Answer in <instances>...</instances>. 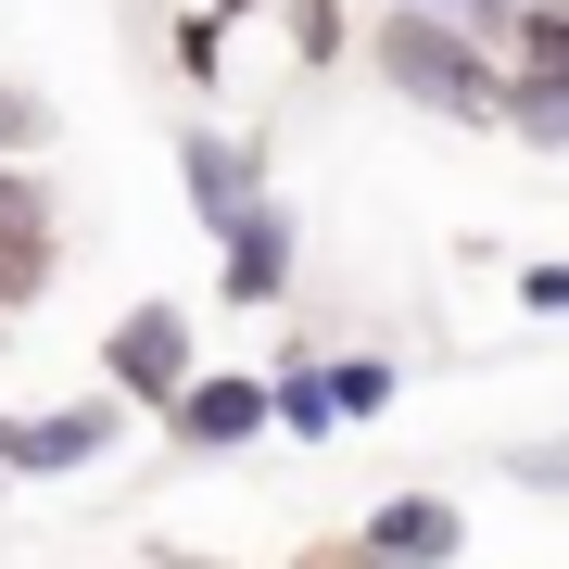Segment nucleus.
Segmentation results:
<instances>
[{
  "label": "nucleus",
  "instance_id": "f257e3e1",
  "mask_svg": "<svg viewBox=\"0 0 569 569\" xmlns=\"http://www.w3.org/2000/svg\"><path fill=\"white\" fill-rule=\"evenodd\" d=\"M367 77H380L392 102H418L430 127H493V102H507V51L468 39V26L430 13V0H380V26H367Z\"/></svg>",
  "mask_w": 569,
  "mask_h": 569
},
{
  "label": "nucleus",
  "instance_id": "f03ea898",
  "mask_svg": "<svg viewBox=\"0 0 569 569\" xmlns=\"http://www.w3.org/2000/svg\"><path fill=\"white\" fill-rule=\"evenodd\" d=\"M152 430H164V456H203V468L279 443V430H266V367H190V380L152 406Z\"/></svg>",
  "mask_w": 569,
  "mask_h": 569
},
{
  "label": "nucleus",
  "instance_id": "7ed1b4c3",
  "mask_svg": "<svg viewBox=\"0 0 569 569\" xmlns=\"http://www.w3.org/2000/svg\"><path fill=\"white\" fill-rule=\"evenodd\" d=\"M190 367H203V329H190V305H164V291H152V305H127V317L102 329V392H114L127 418H152Z\"/></svg>",
  "mask_w": 569,
  "mask_h": 569
},
{
  "label": "nucleus",
  "instance_id": "20e7f679",
  "mask_svg": "<svg viewBox=\"0 0 569 569\" xmlns=\"http://www.w3.org/2000/svg\"><path fill=\"white\" fill-rule=\"evenodd\" d=\"M63 279V216H51V178L39 152H0V317H39Z\"/></svg>",
  "mask_w": 569,
  "mask_h": 569
},
{
  "label": "nucleus",
  "instance_id": "39448f33",
  "mask_svg": "<svg viewBox=\"0 0 569 569\" xmlns=\"http://www.w3.org/2000/svg\"><path fill=\"white\" fill-rule=\"evenodd\" d=\"M291 291H305V228H291V203L266 190V203H241V216L216 228V305L279 317Z\"/></svg>",
  "mask_w": 569,
  "mask_h": 569
},
{
  "label": "nucleus",
  "instance_id": "423d86ee",
  "mask_svg": "<svg viewBox=\"0 0 569 569\" xmlns=\"http://www.w3.org/2000/svg\"><path fill=\"white\" fill-rule=\"evenodd\" d=\"M127 443V406L114 392H63V406H26V430H13V481H89Z\"/></svg>",
  "mask_w": 569,
  "mask_h": 569
},
{
  "label": "nucleus",
  "instance_id": "0eeeda50",
  "mask_svg": "<svg viewBox=\"0 0 569 569\" xmlns=\"http://www.w3.org/2000/svg\"><path fill=\"white\" fill-rule=\"evenodd\" d=\"M355 531H367V557H380V569H456V557H468V507H456V493H430V481L380 493Z\"/></svg>",
  "mask_w": 569,
  "mask_h": 569
},
{
  "label": "nucleus",
  "instance_id": "6e6552de",
  "mask_svg": "<svg viewBox=\"0 0 569 569\" xmlns=\"http://www.w3.org/2000/svg\"><path fill=\"white\" fill-rule=\"evenodd\" d=\"M178 190H190L203 228H228L241 203H266L279 178H266V140H253V127H190V140H178Z\"/></svg>",
  "mask_w": 569,
  "mask_h": 569
},
{
  "label": "nucleus",
  "instance_id": "1a4fd4ad",
  "mask_svg": "<svg viewBox=\"0 0 569 569\" xmlns=\"http://www.w3.org/2000/svg\"><path fill=\"white\" fill-rule=\"evenodd\" d=\"M266 430H279V443H342V406H329L317 342H279V355H266Z\"/></svg>",
  "mask_w": 569,
  "mask_h": 569
},
{
  "label": "nucleus",
  "instance_id": "9d476101",
  "mask_svg": "<svg viewBox=\"0 0 569 569\" xmlns=\"http://www.w3.org/2000/svg\"><path fill=\"white\" fill-rule=\"evenodd\" d=\"M493 127H507V140L519 152H569V77H557V63H507V102H493Z\"/></svg>",
  "mask_w": 569,
  "mask_h": 569
},
{
  "label": "nucleus",
  "instance_id": "9b49d317",
  "mask_svg": "<svg viewBox=\"0 0 569 569\" xmlns=\"http://www.w3.org/2000/svg\"><path fill=\"white\" fill-rule=\"evenodd\" d=\"M317 367H329V406H342V430L392 418V392H406V367H392V355H342V342H317Z\"/></svg>",
  "mask_w": 569,
  "mask_h": 569
},
{
  "label": "nucleus",
  "instance_id": "f8f14e48",
  "mask_svg": "<svg viewBox=\"0 0 569 569\" xmlns=\"http://www.w3.org/2000/svg\"><path fill=\"white\" fill-rule=\"evenodd\" d=\"M266 13H279V39H291V63H305V77L355 63V13H342V0H266Z\"/></svg>",
  "mask_w": 569,
  "mask_h": 569
},
{
  "label": "nucleus",
  "instance_id": "ddd939ff",
  "mask_svg": "<svg viewBox=\"0 0 569 569\" xmlns=\"http://www.w3.org/2000/svg\"><path fill=\"white\" fill-rule=\"evenodd\" d=\"M228 39H241V26H228L216 0H190V13L164 26V63H178V89H228Z\"/></svg>",
  "mask_w": 569,
  "mask_h": 569
},
{
  "label": "nucleus",
  "instance_id": "4468645a",
  "mask_svg": "<svg viewBox=\"0 0 569 569\" xmlns=\"http://www.w3.org/2000/svg\"><path fill=\"white\" fill-rule=\"evenodd\" d=\"M507 63H557V77H569V0H519V26H507Z\"/></svg>",
  "mask_w": 569,
  "mask_h": 569
},
{
  "label": "nucleus",
  "instance_id": "2eb2a0df",
  "mask_svg": "<svg viewBox=\"0 0 569 569\" xmlns=\"http://www.w3.org/2000/svg\"><path fill=\"white\" fill-rule=\"evenodd\" d=\"M493 468H507L519 493H569V430H531V443H507Z\"/></svg>",
  "mask_w": 569,
  "mask_h": 569
},
{
  "label": "nucleus",
  "instance_id": "dca6fc26",
  "mask_svg": "<svg viewBox=\"0 0 569 569\" xmlns=\"http://www.w3.org/2000/svg\"><path fill=\"white\" fill-rule=\"evenodd\" d=\"M0 152H51V102L26 77H0Z\"/></svg>",
  "mask_w": 569,
  "mask_h": 569
},
{
  "label": "nucleus",
  "instance_id": "f3484780",
  "mask_svg": "<svg viewBox=\"0 0 569 569\" xmlns=\"http://www.w3.org/2000/svg\"><path fill=\"white\" fill-rule=\"evenodd\" d=\"M291 569H380V557H367V531H317V545L291 557Z\"/></svg>",
  "mask_w": 569,
  "mask_h": 569
},
{
  "label": "nucleus",
  "instance_id": "a211bd4d",
  "mask_svg": "<svg viewBox=\"0 0 569 569\" xmlns=\"http://www.w3.org/2000/svg\"><path fill=\"white\" fill-rule=\"evenodd\" d=\"M519 305L531 317H569V266H519Z\"/></svg>",
  "mask_w": 569,
  "mask_h": 569
},
{
  "label": "nucleus",
  "instance_id": "6ab92c4d",
  "mask_svg": "<svg viewBox=\"0 0 569 569\" xmlns=\"http://www.w3.org/2000/svg\"><path fill=\"white\" fill-rule=\"evenodd\" d=\"M152 569H228V557H203V545H152Z\"/></svg>",
  "mask_w": 569,
  "mask_h": 569
},
{
  "label": "nucleus",
  "instance_id": "aec40b11",
  "mask_svg": "<svg viewBox=\"0 0 569 569\" xmlns=\"http://www.w3.org/2000/svg\"><path fill=\"white\" fill-rule=\"evenodd\" d=\"M13 430H26V406H0V468H13Z\"/></svg>",
  "mask_w": 569,
  "mask_h": 569
},
{
  "label": "nucleus",
  "instance_id": "412c9836",
  "mask_svg": "<svg viewBox=\"0 0 569 569\" xmlns=\"http://www.w3.org/2000/svg\"><path fill=\"white\" fill-rule=\"evenodd\" d=\"M216 13H228V26H253V13H266V0H216Z\"/></svg>",
  "mask_w": 569,
  "mask_h": 569
},
{
  "label": "nucleus",
  "instance_id": "4be33fe9",
  "mask_svg": "<svg viewBox=\"0 0 569 569\" xmlns=\"http://www.w3.org/2000/svg\"><path fill=\"white\" fill-rule=\"evenodd\" d=\"M0 342H13V317H0Z\"/></svg>",
  "mask_w": 569,
  "mask_h": 569
},
{
  "label": "nucleus",
  "instance_id": "5701e85b",
  "mask_svg": "<svg viewBox=\"0 0 569 569\" xmlns=\"http://www.w3.org/2000/svg\"><path fill=\"white\" fill-rule=\"evenodd\" d=\"M430 13H456V0H430Z\"/></svg>",
  "mask_w": 569,
  "mask_h": 569
}]
</instances>
